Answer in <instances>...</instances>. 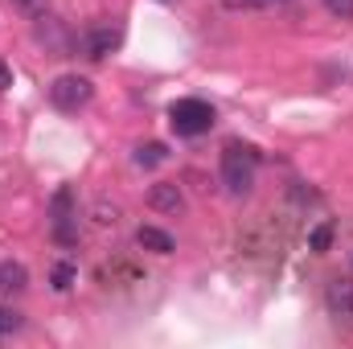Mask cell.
Masks as SVG:
<instances>
[{"mask_svg":"<svg viewBox=\"0 0 353 349\" xmlns=\"http://www.w3.org/2000/svg\"><path fill=\"white\" fill-rule=\"evenodd\" d=\"M148 210H157V214H181V210H185L181 185H173V181H157V185L148 189Z\"/></svg>","mask_w":353,"mask_h":349,"instance_id":"52a82bcc","label":"cell"},{"mask_svg":"<svg viewBox=\"0 0 353 349\" xmlns=\"http://www.w3.org/2000/svg\"><path fill=\"white\" fill-rule=\"evenodd\" d=\"M329 247H333V222L312 226V230H308V251H312V255H325Z\"/></svg>","mask_w":353,"mask_h":349,"instance_id":"7c38bea8","label":"cell"},{"mask_svg":"<svg viewBox=\"0 0 353 349\" xmlns=\"http://www.w3.org/2000/svg\"><path fill=\"white\" fill-rule=\"evenodd\" d=\"M90 99H94V83L83 74H58L50 83V103L58 111H83Z\"/></svg>","mask_w":353,"mask_h":349,"instance_id":"277c9868","label":"cell"},{"mask_svg":"<svg viewBox=\"0 0 353 349\" xmlns=\"http://www.w3.org/2000/svg\"><path fill=\"white\" fill-rule=\"evenodd\" d=\"M8 87H12V66L0 58V90H8Z\"/></svg>","mask_w":353,"mask_h":349,"instance_id":"2e32d148","label":"cell"},{"mask_svg":"<svg viewBox=\"0 0 353 349\" xmlns=\"http://www.w3.org/2000/svg\"><path fill=\"white\" fill-rule=\"evenodd\" d=\"M50 235L58 247H74L79 243V197L70 185H62L50 197Z\"/></svg>","mask_w":353,"mask_h":349,"instance_id":"3957f363","label":"cell"},{"mask_svg":"<svg viewBox=\"0 0 353 349\" xmlns=\"http://www.w3.org/2000/svg\"><path fill=\"white\" fill-rule=\"evenodd\" d=\"M325 304H329V312L337 317V321H345L353 325V279H329V288H325Z\"/></svg>","mask_w":353,"mask_h":349,"instance_id":"8992f818","label":"cell"},{"mask_svg":"<svg viewBox=\"0 0 353 349\" xmlns=\"http://www.w3.org/2000/svg\"><path fill=\"white\" fill-rule=\"evenodd\" d=\"M74 279H79V267H74L70 259L54 263V271H50V288H54V292H70V288H74Z\"/></svg>","mask_w":353,"mask_h":349,"instance_id":"8fae6325","label":"cell"},{"mask_svg":"<svg viewBox=\"0 0 353 349\" xmlns=\"http://www.w3.org/2000/svg\"><path fill=\"white\" fill-rule=\"evenodd\" d=\"M17 12H25V17H41L46 8H50V0H8Z\"/></svg>","mask_w":353,"mask_h":349,"instance_id":"4fadbf2b","label":"cell"},{"mask_svg":"<svg viewBox=\"0 0 353 349\" xmlns=\"http://www.w3.org/2000/svg\"><path fill=\"white\" fill-rule=\"evenodd\" d=\"M321 4H325V12H333L341 21H353V0H321Z\"/></svg>","mask_w":353,"mask_h":349,"instance_id":"9a60e30c","label":"cell"},{"mask_svg":"<svg viewBox=\"0 0 353 349\" xmlns=\"http://www.w3.org/2000/svg\"><path fill=\"white\" fill-rule=\"evenodd\" d=\"M132 161H136V169H157V165L169 161V148H165L161 140H148V144H140V148L132 152Z\"/></svg>","mask_w":353,"mask_h":349,"instance_id":"30bf717a","label":"cell"},{"mask_svg":"<svg viewBox=\"0 0 353 349\" xmlns=\"http://www.w3.org/2000/svg\"><path fill=\"white\" fill-rule=\"evenodd\" d=\"M230 4H288V0H230Z\"/></svg>","mask_w":353,"mask_h":349,"instance_id":"e0dca14e","label":"cell"},{"mask_svg":"<svg viewBox=\"0 0 353 349\" xmlns=\"http://www.w3.org/2000/svg\"><path fill=\"white\" fill-rule=\"evenodd\" d=\"M21 329V317L8 308V304H0V337H8V333H17Z\"/></svg>","mask_w":353,"mask_h":349,"instance_id":"5bb4252c","label":"cell"},{"mask_svg":"<svg viewBox=\"0 0 353 349\" xmlns=\"http://www.w3.org/2000/svg\"><path fill=\"white\" fill-rule=\"evenodd\" d=\"M136 247L140 251H152V255H173L176 243L169 230H161V226H140L136 230Z\"/></svg>","mask_w":353,"mask_h":349,"instance_id":"ba28073f","label":"cell"},{"mask_svg":"<svg viewBox=\"0 0 353 349\" xmlns=\"http://www.w3.org/2000/svg\"><path fill=\"white\" fill-rule=\"evenodd\" d=\"M119 41H123V29L119 25H90L79 33V50H83V58L87 62H103V58H111L115 50H119Z\"/></svg>","mask_w":353,"mask_h":349,"instance_id":"5b68a950","label":"cell"},{"mask_svg":"<svg viewBox=\"0 0 353 349\" xmlns=\"http://www.w3.org/2000/svg\"><path fill=\"white\" fill-rule=\"evenodd\" d=\"M214 119H218V111H214L205 99H197V94H189V99H176L173 107H169V123H173L176 136H185V140H197V136H205V132L214 128Z\"/></svg>","mask_w":353,"mask_h":349,"instance_id":"7a4b0ae2","label":"cell"},{"mask_svg":"<svg viewBox=\"0 0 353 349\" xmlns=\"http://www.w3.org/2000/svg\"><path fill=\"white\" fill-rule=\"evenodd\" d=\"M259 148L255 144H243V140H226L222 144V157H218V177L226 185L230 197H247L255 189V173H259Z\"/></svg>","mask_w":353,"mask_h":349,"instance_id":"6da1fadb","label":"cell"},{"mask_svg":"<svg viewBox=\"0 0 353 349\" xmlns=\"http://www.w3.org/2000/svg\"><path fill=\"white\" fill-rule=\"evenodd\" d=\"M29 288V271L17 259H0V296H21Z\"/></svg>","mask_w":353,"mask_h":349,"instance_id":"9c48e42d","label":"cell"}]
</instances>
